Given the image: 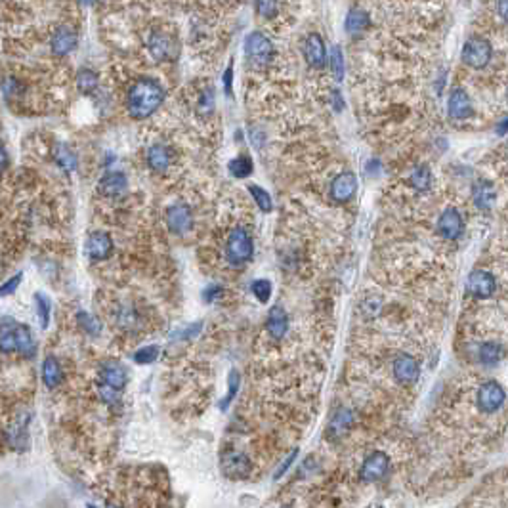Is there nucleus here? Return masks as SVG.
Listing matches in <instances>:
<instances>
[{"label":"nucleus","mask_w":508,"mask_h":508,"mask_svg":"<svg viewBox=\"0 0 508 508\" xmlns=\"http://www.w3.org/2000/svg\"><path fill=\"white\" fill-rule=\"evenodd\" d=\"M164 101V90L153 78H139L128 90L126 108L132 119H147L161 108Z\"/></svg>","instance_id":"obj_1"},{"label":"nucleus","mask_w":508,"mask_h":508,"mask_svg":"<svg viewBox=\"0 0 508 508\" xmlns=\"http://www.w3.org/2000/svg\"><path fill=\"white\" fill-rule=\"evenodd\" d=\"M253 256V239L243 228L231 231L228 245H226V258L231 266H241L251 260Z\"/></svg>","instance_id":"obj_2"},{"label":"nucleus","mask_w":508,"mask_h":508,"mask_svg":"<svg viewBox=\"0 0 508 508\" xmlns=\"http://www.w3.org/2000/svg\"><path fill=\"white\" fill-rule=\"evenodd\" d=\"M245 54L254 65H266V63H270L273 60L276 50H273L271 40L266 35L254 31L251 35H246Z\"/></svg>","instance_id":"obj_3"},{"label":"nucleus","mask_w":508,"mask_h":508,"mask_svg":"<svg viewBox=\"0 0 508 508\" xmlns=\"http://www.w3.org/2000/svg\"><path fill=\"white\" fill-rule=\"evenodd\" d=\"M491 44L485 39H480V37L466 40V44L462 48V62L472 69H484L485 65L491 62Z\"/></svg>","instance_id":"obj_4"},{"label":"nucleus","mask_w":508,"mask_h":508,"mask_svg":"<svg viewBox=\"0 0 508 508\" xmlns=\"http://www.w3.org/2000/svg\"><path fill=\"white\" fill-rule=\"evenodd\" d=\"M220 462H222V472L230 480H245L251 474V461L245 453L226 451Z\"/></svg>","instance_id":"obj_5"},{"label":"nucleus","mask_w":508,"mask_h":508,"mask_svg":"<svg viewBox=\"0 0 508 508\" xmlns=\"http://www.w3.org/2000/svg\"><path fill=\"white\" fill-rule=\"evenodd\" d=\"M78 44V35L77 31L69 27V25H62L58 27L50 39V50L52 54L58 56V58H63V56H69Z\"/></svg>","instance_id":"obj_6"},{"label":"nucleus","mask_w":508,"mask_h":508,"mask_svg":"<svg viewBox=\"0 0 508 508\" xmlns=\"http://www.w3.org/2000/svg\"><path fill=\"white\" fill-rule=\"evenodd\" d=\"M388 466H390L388 455L382 453V451H375L363 461L359 476H362L363 482H378L388 474Z\"/></svg>","instance_id":"obj_7"},{"label":"nucleus","mask_w":508,"mask_h":508,"mask_svg":"<svg viewBox=\"0 0 508 508\" xmlns=\"http://www.w3.org/2000/svg\"><path fill=\"white\" fill-rule=\"evenodd\" d=\"M147 48H149V52H151V56H153L157 62H170V60H174L178 56L176 42H174L172 37L164 35V33L155 31L149 37Z\"/></svg>","instance_id":"obj_8"},{"label":"nucleus","mask_w":508,"mask_h":508,"mask_svg":"<svg viewBox=\"0 0 508 508\" xmlns=\"http://www.w3.org/2000/svg\"><path fill=\"white\" fill-rule=\"evenodd\" d=\"M505 403V390L500 388L499 382H485L480 392H477V407L484 413H495L499 411L500 405Z\"/></svg>","instance_id":"obj_9"},{"label":"nucleus","mask_w":508,"mask_h":508,"mask_svg":"<svg viewBox=\"0 0 508 508\" xmlns=\"http://www.w3.org/2000/svg\"><path fill=\"white\" fill-rule=\"evenodd\" d=\"M167 223H169V230L176 235H184L192 230L193 226V214L187 205H172L167 210Z\"/></svg>","instance_id":"obj_10"},{"label":"nucleus","mask_w":508,"mask_h":508,"mask_svg":"<svg viewBox=\"0 0 508 508\" xmlns=\"http://www.w3.org/2000/svg\"><path fill=\"white\" fill-rule=\"evenodd\" d=\"M466 289H468V293L472 294V296H476V298H489V296H493V293H495L497 283H495V278H493L489 271L476 270L468 276Z\"/></svg>","instance_id":"obj_11"},{"label":"nucleus","mask_w":508,"mask_h":508,"mask_svg":"<svg viewBox=\"0 0 508 508\" xmlns=\"http://www.w3.org/2000/svg\"><path fill=\"white\" fill-rule=\"evenodd\" d=\"M86 256L92 260V262H101L111 256L113 253V241L109 237L108 233H101V231H96L92 233L90 237L86 239L85 245Z\"/></svg>","instance_id":"obj_12"},{"label":"nucleus","mask_w":508,"mask_h":508,"mask_svg":"<svg viewBox=\"0 0 508 508\" xmlns=\"http://www.w3.org/2000/svg\"><path fill=\"white\" fill-rule=\"evenodd\" d=\"M355 189H357V178L354 172H342L332 180L331 199L335 203H346L354 197Z\"/></svg>","instance_id":"obj_13"},{"label":"nucleus","mask_w":508,"mask_h":508,"mask_svg":"<svg viewBox=\"0 0 508 508\" xmlns=\"http://www.w3.org/2000/svg\"><path fill=\"white\" fill-rule=\"evenodd\" d=\"M462 230H464V226H462L461 212L457 208H447V210H443V214L439 216L438 220L439 235L455 241V239L461 237Z\"/></svg>","instance_id":"obj_14"},{"label":"nucleus","mask_w":508,"mask_h":508,"mask_svg":"<svg viewBox=\"0 0 508 508\" xmlns=\"http://www.w3.org/2000/svg\"><path fill=\"white\" fill-rule=\"evenodd\" d=\"M393 377L400 384H413L418 378V363L413 355L401 354L393 362Z\"/></svg>","instance_id":"obj_15"},{"label":"nucleus","mask_w":508,"mask_h":508,"mask_svg":"<svg viewBox=\"0 0 508 508\" xmlns=\"http://www.w3.org/2000/svg\"><path fill=\"white\" fill-rule=\"evenodd\" d=\"M304 58H306L308 65L316 67V69H321L327 62V48H325L323 39L317 33H312L304 42Z\"/></svg>","instance_id":"obj_16"},{"label":"nucleus","mask_w":508,"mask_h":508,"mask_svg":"<svg viewBox=\"0 0 508 508\" xmlns=\"http://www.w3.org/2000/svg\"><path fill=\"white\" fill-rule=\"evenodd\" d=\"M100 378L103 384L111 386L115 390H123L126 382H128V377H126V369L119 362H105L100 367Z\"/></svg>","instance_id":"obj_17"},{"label":"nucleus","mask_w":508,"mask_h":508,"mask_svg":"<svg viewBox=\"0 0 508 508\" xmlns=\"http://www.w3.org/2000/svg\"><path fill=\"white\" fill-rule=\"evenodd\" d=\"M447 111L451 119L462 121V119H468L472 115V101H470L468 94L464 92L462 88H455L451 96H449V103H447Z\"/></svg>","instance_id":"obj_18"},{"label":"nucleus","mask_w":508,"mask_h":508,"mask_svg":"<svg viewBox=\"0 0 508 508\" xmlns=\"http://www.w3.org/2000/svg\"><path fill=\"white\" fill-rule=\"evenodd\" d=\"M126 187H128V180L123 172H108L98 182V189L105 197H119L126 192Z\"/></svg>","instance_id":"obj_19"},{"label":"nucleus","mask_w":508,"mask_h":508,"mask_svg":"<svg viewBox=\"0 0 508 508\" xmlns=\"http://www.w3.org/2000/svg\"><path fill=\"white\" fill-rule=\"evenodd\" d=\"M472 199L480 210H489L495 205L497 199V192H495V185L487 180H477L476 184L472 185Z\"/></svg>","instance_id":"obj_20"},{"label":"nucleus","mask_w":508,"mask_h":508,"mask_svg":"<svg viewBox=\"0 0 508 508\" xmlns=\"http://www.w3.org/2000/svg\"><path fill=\"white\" fill-rule=\"evenodd\" d=\"M268 332L276 340H281L289 331V317H287L285 310L281 306H273L268 314V321H266Z\"/></svg>","instance_id":"obj_21"},{"label":"nucleus","mask_w":508,"mask_h":508,"mask_svg":"<svg viewBox=\"0 0 508 508\" xmlns=\"http://www.w3.org/2000/svg\"><path fill=\"white\" fill-rule=\"evenodd\" d=\"M354 424V415L348 411V409H339L337 415L332 416L331 423H329V428H327V438L329 439H337L342 438Z\"/></svg>","instance_id":"obj_22"},{"label":"nucleus","mask_w":508,"mask_h":508,"mask_svg":"<svg viewBox=\"0 0 508 508\" xmlns=\"http://www.w3.org/2000/svg\"><path fill=\"white\" fill-rule=\"evenodd\" d=\"M16 352L24 357L37 355V342H35V337H33L31 329L27 325H16Z\"/></svg>","instance_id":"obj_23"},{"label":"nucleus","mask_w":508,"mask_h":508,"mask_svg":"<svg viewBox=\"0 0 508 508\" xmlns=\"http://www.w3.org/2000/svg\"><path fill=\"white\" fill-rule=\"evenodd\" d=\"M16 319L2 317L0 319V352L12 354L16 352Z\"/></svg>","instance_id":"obj_24"},{"label":"nucleus","mask_w":508,"mask_h":508,"mask_svg":"<svg viewBox=\"0 0 508 508\" xmlns=\"http://www.w3.org/2000/svg\"><path fill=\"white\" fill-rule=\"evenodd\" d=\"M40 373H42V382H44L46 388H50V390H54V388H58V386L62 384L63 378L62 367H60L58 359L52 357V355H48L46 359L42 362V369H40Z\"/></svg>","instance_id":"obj_25"},{"label":"nucleus","mask_w":508,"mask_h":508,"mask_svg":"<svg viewBox=\"0 0 508 508\" xmlns=\"http://www.w3.org/2000/svg\"><path fill=\"white\" fill-rule=\"evenodd\" d=\"M147 164H149V169L159 172V174L167 172L170 167V151L164 146H159V144L149 147V151H147Z\"/></svg>","instance_id":"obj_26"},{"label":"nucleus","mask_w":508,"mask_h":508,"mask_svg":"<svg viewBox=\"0 0 508 508\" xmlns=\"http://www.w3.org/2000/svg\"><path fill=\"white\" fill-rule=\"evenodd\" d=\"M54 159L58 162V167L63 170V172H73V170L77 169V155L71 151L69 147L65 146V144H58L54 149Z\"/></svg>","instance_id":"obj_27"},{"label":"nucleus","mask_w":508,"mask_h":508,"mask_svg":"<svg viewBox=\"0 0 508 508\" xmlns=\"http://www.w3.org/2000/svg\"><path fill=\"white\" fill-rule=\"evenodd\" d=\"M371 25V19L367 16V12L363 10H350V14L346 17V31L350 35H357L363 33Z\"/></svg>","instance_id":"obj_28"},{"label":"nucleus","mask_w":508,"mask_h":508,"mask_svg":"<svg viewBox=\"0 0 508 508\" xmlns=\"http://www.w3.org/2000/svg\"><path fill=\"white\" fill-rule=\"evenodd\" d=\"M100 85V78L98 73L92 69H81L77 73V88L78 92L83 94H92L96 92V88Z\"/></svg>","instance_id":"obj_29"},{"label":"nucleus","mask_w":508,"mask_h":508,"mask_svg":"<svg viewBox=\"0 0 508 508\" xmlns=\"http://www.w3.org/2000/svg\"><path fill=\"white\" fill-rule=\"evenodd\" d=\"M430 182H432V174L430 169H428L426 164L416 167V169L413 170L411 178H409V184L413 185L416 192H426V189L430 187Z\"/></svg>","instance_id":"obj_30"},{"label":"nucleus","mask_w":508,"mask_h":508,"mask_svg":"<svg viewBox=\"0 0 508 508\" xmlns=\"http://www.w3.org/2000/svg\"><path fill=\"white\" fill-rule=\"evenodd\" d=\"M502 357V348L497 342H485L480 348V362L484 365H495Z\"/></svg>","instance_id":"obj_31"},{"label":"nucleus","mask_w":508,"mask_h":508,"mask_svg":"<svg viewBox=\"0 0 508 508\" xmlns=\"http://www.w3.org/2000/svg\"><path fill=\"white\" fill-rule=\"evenodd\" d=\"M228 169H230V172L235 178H246L253 172V161L246 155H239L235 159H231Z\"/></svg>","instance_id":"obj_32"},{"label":"nucleus","mask_w":508,"mask_h":508,"mask_svg":"<svg viewBox=\"0 0 508 508\" xmlns=\"http://www.w3.org/2000/svg\"><path fill=\"white\" fill-rule=\"evenodd\" d=\"M35 304H37V310H39V321L42 329H46L50 325V312H52V302L48 298L46 294L42 293H35Z\"/></svg>","instance_id":"obj_33"},{"label":"nucleus","mask_w":508,"mask_h":508,"mask_svg":"<svg viewBox=\"0 0 508 508\" xmlns=\"http://www.w3.org/2000/svg\"><path fill=\"white\" fill-rule=\"evenodd\" d=\"M329 65H331V71H332V77L337 78V81H342L344 78V56L340 52L339 46H332L331 48V54H329Z\"/></svg>","instance_id":"obj_34"},{"label":"nucleus","mask_w":508,"mask_h":508,"mask_svg":"<svg viewBox=\"0 0 508 508\" xmlns=\"http://www.w3.org/2000/svg\"><path fill=\"white\" fill-rule=\"evenodd\" d=\"M77 323L83 327V331H86L88 335H92V337H98L101 332L100 321H98L94 316H90L88 312H78Z\"/></svg>","instance_id":"obj_35"},{"label":"nucleus","mask_w":508,"mask_h":508,"mask_svg":"<svg viewBox=\"0 0 508 508\" xmlns=\"http://www.w3.org/2000/svg\"><path fill=\"white\" fill-rule=\"evenodd\" d=\"M248 192H251V195H253L254 201H256V205L262 208L264 212H270L271 208H273V207H271L270 193H266V189L258 187V185L251 184V185H248Z\"/></svg>","instance_id":"obj_36"},{"label":"nucleus","mask_w":508,"mask_h":508,"mask_svg":"<svg viewBox=\"0 0 508 508\" xmlns=\"http://www.w3.org/2000/svg\"><path fill=\"white\" fill-rule=\"evenodd\" d=\"M251 291H253V294L258 298V300L262 302V304H266V302L270 300L271 291H273V289H271V283L268 279H256L253 285H251Z\"/></svg>","instance_id":"obj_37"},{"label":"nucleus","mask_w":508,"mask_h":508,"mask_svg":"<svg viewBox=\"0 0 508 508\" xmlns=\"http://www.w3.org/2000/svg\"><path fill=\"white\" fill-rule=\"evenodd\" d=\"M24 90H25L24 85L14 77L6 78V81L2 83V94H4L6 100H16V98H19V96L24 94Z\"/></svg>","instance_id":"obj_38"},{"label":"nucleus","mask_w":508,"mask_h":508,"mask_svg":"<svg viewBox=\"0 0 508 508\" xmlns=\"http://www.w3.org/2000/svg\"><path fill=\"white\" fill-rule=\"evenodd\" d=\"M239 380H241V378H239L237 371H231L230 378H228V388H230V390H228V396H226L222 400V403H220V409H222V411H228L231 400L235 398V393H237L239 390Z\"/></svg>","instance_id":"obj_39"},{"label":"nucleus","mask_w":508,"mask_h":508,"mask_svg":"<svg viewBox=\"0 0 508 508\" xmlns=\"http://www.w3.org/2000/svg\"><path fill=\"white\" fill-rule=\"evenodd\" d=\"M159 346H146L139 348L138 352L134 354V362L139 363V365H147V363H153L157 357H159Z\"/></svg>","instance_id":"obj_40"},{"label":"nucleus","mask_w":508,"mask_h":508,"mask_svg":"<svg viewBox=\"0 0 508 508\" xmlns=\"http://www.w3.org/2000/svg\"><path fill=\"white\" fill-rule=\"evenodd\" d=\"M22 279H24V273L22 271H17L16 276H12L8 281H4L2 285H0V298H6L10 294H14L17 291V287L22 285Z\"/></svg>","instance_id":"obj_41"},{"label":"nucleus","mask_w":508,"mask_h":508,"mask_svg":"<svg viewBox=\"0 0 508 508\" xmlns=\"http://www.w3.org/2000/svg\"><path fill=\"white\" fill-rule=\"evenodd\" d=\"M256 12L264 17H273L278 14V0H256Z\"/></svg>","instance_id":"obj_42"},{"label":"nucleus","mask_w":508,"mask_h":508,"mask_svg":"<svg viewBox=\"0 0 508 508\" xmlns=\"http://www.w3.org/2000/svg\"><path fill=\"white\" fill-rule=\"evenodd\" d=\"M98 393H100L101 401L108 403V405H115V403H119V390L111 388V386L101 382V384L98 386Z\"/></svg>","instance_id":"obj_43"},{"label":"nucleus","mask_w":508,"mask_h":508,"mask_svg":"<svg viewBox=\"0 0 508 508\" xmlns=\"http://www.w3.org/2000/svg\"><path fill=\"white\" fill-rule=\"evenodd\" d=\"M201 111H205V113H210L212 108H214V94L212 90H207V94L201 98V103H199Z\"/></svg>","instance_id":"obj_44"},{"label":"nucleus","mask_w":508,"mask_h":508,"mask_svg":"<svg viewBox=\"0 0 508 508\" xmlns=\"http://www.w3.org/2000/svg\"><path fill=\"white\" fill-rule=\"evenodd\" d=\"M220 293H222V287L220 285H208L205 289V293H203V298H205V302H212L220 296Z\"/></svg>","instance_id":"obj_45"},{"label":"nucleus","mask_w":508,"mask_h":508,"mask_svg":"<svg viewBox=\"0 0 508 508\" xmlns=\"http://www.w3.org/2000/svg\"><path fill=\"white\" fill-rule=\"evenodd\" d=\"M296 457H298V449H294L293 453H291V455H289V457H287V461L283 462V466H281V468H279L278 472H276V480H278L279 476H283V474H285L287 470L291 468V464H293V462L296 461Z\"/></svg>","instance_id":"obj_46"},{"label":"nucleus","mask_w":508,"mask_h":508,"mask_svg":"<svg viewBox=\"0 0 508 508\" xmlns=\"http://www.w3.org/2000/svg\"><path fill=\"white\" fill-rule=\"evenodd\" d=\"M231 81H233V67H228L226 73H223V88H226V94L230 96L231 94Z\"/></svg>","instance_id":"obj_47"},{"label":"nucleus","mask_w":508,"mask_h":508,"mask_svg":"<svg viewBox=\"0 0 508 508\" xmlns=\"http://www.w3.org/2000/svg\"><path fill=\"white\" fill-rule=\"evenodd\" d=\"M8 167V153H6V149L0 146V172H4Z\"/></svg>","instance_id":"obj_48"},{"label":"nucleus","mask_w":508,"mask_h":508,"mask_svg":"<svg viewBox=\"0 0 508 508\" xmlns=\"http://www.w3.org/2000/svg\"><path fill=\"white\" fill-rule=\"evenodd\" d=\"M332 103H335V109H337V111H340V109L344 108V101L340 98L339 90H332Z\"/></svg>","instance_id":"obj_49"},{"label":"nucleus","mask_w":508,"mask_h":508,"mask_svg":"<svg viewBox=\"0 0 508 508\" xmlns=\"http://www.w3.org/2000/svg\"><path fill=\"white\" fill-rule=\"evenodd\" d=\"M507 2L508 0H499V14L502 19H507Z\"/></svg>","instance_id":"obj_50"},{"label":"nucleus","mask_w":508,"mask_h":508,"mask_svg":"<svg viewBox=\"0 0 508 508\" xmlns=\"http://www.w3.org/2000/svg\"><path fill=\"white\" fill-rule=\"evenodd\" d=\"M497 132H499L500 136H505V134H507V119H502V121H500L499 130H497Z\"/></svg>","instance_id":"obj_51"}]
</instances>
